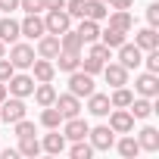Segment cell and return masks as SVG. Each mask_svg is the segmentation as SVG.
<instances>
[{"label": "cell", "instance_id": "obj_1", "mask_svg": "<svg viewBox=\"0 0 159 159\" xmlns=\"http://www.w3.org/2000/svg\"><path fill=\"white\" fill-rule=\"evenodd\" d=\"M19 119H25V100L7 94V100H0V122L13 125V122H19Z\"/></svg>", "mask_w": 159, "mask_h": 159}, {"label": "cell", "instance_id": "obj_2", "mask_svg": "<svg viewBox=\"0 0 159 159\" xmlns=\"http://www.w3.org/2000/svg\"><path fill=\"white\" fill-rule=\"evenodd\" d=\"M69 94H75V97H91V94H94V75H88V72H81V69L69 72Z\"/></svg>", "mask_w": 159, "mask_h": 159}, {"label": "cell", "instance_id": "obj_3", "mask_svg": "<svg viewBox=\"0 0 159 159\" xmlns=\"http://www.w3.org/2000/svg\"><path fill=\"white\" fill-rule=\"evenodd\" d=\"M88 143H91L94 150H112V147H116V131H112L109 125H97V128L88 131Z\"/></svg>", "mask_w": 159, "mask_h": 159}, {"label": "cell", "instance_id": "obj_4", "mask_svg": "<svg viewBox=\"0 0 159 159\" xmlns=\"http://www.w3.org/2000/svg\"><path fill=\"white\" fill-rule=\"evenodd\" d=\"M44 28H47L50 34H62V31L72 28V16H69L66 10H47V16H44Z\"/></svg>", "mask_w": 159, "mask_h": 159}, {"label": "cell", "instance_id": "obj_5", "mask_svg": "<svg viewBox=\"0 0 159 159\" xmlns=\"http://www.w3.org/2000/svg\"><path fill=\"white\" fill-rule=\"evenodd\" d=\"M10 62H13L16 72H19V69H31V62H34V47L16 41V44L10 47Z\"/></svg>", "mask_w": 159, "mask_h": 159}, {"label": "cell", "instance_id": "obj_6", "mask_svg": "<svg viewBox=\"0 0 159 159\" xmlns=\"http://www.w3.org/2000/svg\"><path fill=\"white\" fill-rule=\"evenodd\" d=\"M109 116V128L116 131V134H131L134 131V116H131V109H109L106 112Z\"/></svg>", "mask_w": 159, "mask_h": 159}, {"label": "cell", "instance_id": "obj_7", "mask_svg": "<svg viewBox=\"0 0 159 159\" xmlns=\"http://www.w3.org/2000/svg\"><path fill=\"white\" fill-rule=\"evenodd\" d=\"M34 84H38V81H34L31 75H16V72H13V78L7 81V94H13V97H22V100H25V97H31Z\"/></svg>", "mask_w": 159, "mask_h": 159}, {"label": "cell", "instance_id": "obj_8", "mask_svg": "<svg viewBox=\"0 0 159 159\" xmlns=\"http://www.w3.org/2000/svg\"><path fill=\"white\" fill-rule=\"evenodd\" d=\"M134 91H137V97H159V75H153V72H143V75H137L134 78Z\"/></svg>", "mask_w": 159, "mask_h": 159}, {"label": "cell", "instance_id": "obj_9", "mask_svg": "<svg viewBox=\"0 0 159 159\" xmlns=\"http://www.w3.org/2000/svg\"><path fill=\"white\" fill-rule=\"evenodd\" d=\"M88 131H91V125H88L81 116H72V119L62 122V137H66V140H84Z\"/></svg>", "mask_w": 159, "mask_h": 159}, {"label": "cell", "instance_id": "obj_10", "mask_svg": "<svg viewBox=\"0 0 159 159\" xmlns=\"http://www.w3.org/2000/svg\"><path fill=\"white\" fill-rule=\"evenodd\" d=\"M53 106L62 112V119H72V116H81V97L75 94H56Z\"/></svg>", "mask_w": 159, "mask_h": 159}, {"label": "cell", "instance_id": "obj_11", "mask_svg": "<svg viewBox=\"0 0 159 159\" xmlns=\"http://www.w3.org/2000/svg\"><path fill=\"white\" fill-rule=\"evenodd\" d=\"M19 28H22V34L28 38V41H38L41 34H47V28H44V19H41V13H28L22 22H19Z\"/></svg>", "mask_w": 159, "mask_h": 159}, {"label": "cell", "instance_id": "obj_12", "mask_svg": "<svg viewBox=\"0 0 159 159\" xmlns=\"http://www.w3.org/2000/svg\"><path fill=\"white\" fill-rule=\"evenodd\" d=\"M116 50H119V62H122L128 72H131V69H137V66H140V59H143V50H140L137 44H128V41H125V44H122V47H116Z\"/></svg>", "mask_w": 159, "mask_h": 159}, {"label": "cell", "instance_id": "obj_13", "mask_svg": "<svg viewBox=\"0 0 159 159\" xmlns=\"http://www.w3.org/2000/svg\"><path fill=\"white\" fill-rule=\"evenodd\" d=\"M103 78H106L109 88H122V84H128V69L122 62H106L103 66Z\"/></svg>", "mask_w": 159, "mask_h": 159}, {"label": "cell", "instance_id": "obj_14", "mask_svg": "<svg viewBox=\"0 0 159 159\" xmlns=\"http://www.w3.org/2000/svg\"><path fill=\"white\" fill-rule=\"evenodd\" d=\"M53 75H56V66H53V59L34 56V62H31V78H34V81H53Z\"/></svg>", "mask_w": 159, "mask_h": 159}, {"label": "cell", "instance_id": "obj_15", "mask_svg": "<svg viewBox=\"0 0 159 159\" xmlns=\"http://www.w3.org/2000/svg\"><path fill=\"white\" fill-rule=\"evenodd\" d=\"M56 53H59V34H41L38 38V56H44V59H56Z\"/></svg>", "mask_w": 159, "mask_h": 159}, {"label": "cell", "instance_id": "obj_16", "mask_svg": "<svg viewBox=\"0 0 159 159\" xmlns=\"http://www.w3.org/2000/svg\"><path fill=\"white\" fill-rule=\"evenodd\" d=\"M31 97H34V103L44 109V106H53V100H56V88L50 84V81H38L34 84V91H31Z\"/></svg>", "mask_w": 159, "mask_h": 159}, {"label": "cell", "instance_id": "obj_17", "mask_svg": "<svg viewBox=\"0 0 159 159\" xmlns=\"http://www.w3.org/2000/svg\"><path fill=\"white\" fill-rule=\"evenodd\" d=\"M19 38H22V28H19V22L13 16L0 19V41H3V44H16Z\"/></svg>", "mask_w": 159, "mask_h": 159}, {"label": "cell", "instance_id": "obj_18", "mask_svg": "<svg viewBox=\"0 0 159 159\" xmlns=\"http://www.w3.org/2000/svg\"><path fill=\"white\" fill-rule=\"evenodd\" d=\"M134 44L147 53V50H156L159 47V34H156V28L150 25V28H140V31H134Z\"/></svg>", "mask_w": 159, "mask_h": 159}, {"label": "cell", "instance_id": "obj_19", "mask_svg": "<svg viewBox=\"0 0 159 159\" xmlns=\"http://www.w3.org/2000/svg\"><path fill=\"white\" fill-rule=\"evenodd\" d=\"M106 19H109V28H119V31H125V34L134 28V16H131L128 10H116V13H109Z\"/></svg>", "mask_w": 159, "mask_h": 159}, {"label": "cell", "instance_id": "obj_20", "mask_svg": "<svg viewBox=\"0 0 159 159\" xmlns=\"http://www.w3.org/2000/svg\"><path fill=\"white\" fill-rule=\"evenodd\" d=\"M109 109H112L109 94H97V91H94V94L88 97V112H91V116H106Z\"/></svg>", "mask_w": 159, "mask_h": 159}, {"label": "cell", "instance_id": "obj_21", "mask_svg": "<svg viewBox=\"0 0 159 159\" xmlns=\"http://www.w3.org/2000/svg\"><path fill=\"white\" fill-rule=\"evenodd\" d=\"M137 143H140V150H147V153H156V150H159V131H156L153 125L140 128V134H137Z\"/></svg>", "mask_w": 159, "mask_h": 159}, {"label": "cell", "instance_id": "obj_22", "mask_svg": "<svg viewBox=\"0 0 159 159\" xmlns=\"http://www.w3.org/2000/svg\"><path fill=\"white\" fill-rule=\"evenodd\" d=\"M75 31H78V38H81L84 44L100 41V22H94V19H81V25H78Z\"/></svg>", "mask_w": 159, "mask_h": 159}, {"label": "cell", "instance_id": "obj_23", "mask_svg": "<svg viewBox=\"0 0 159 159\" xmlns=\"http://www.w3.org/2000/svg\"><path fill=\"white\" fill-rule=\"evenodd\" d=\"M128 109H131V116H134V119H150V116L156 112V106H153V100H150V97H134Z\"/></svg>", "mask_w": 159, "mask_h": 159}, {"label": "cell", "instance_id": "obj_24", "mask_svg": "<svg viewBox=\"0 0 159 159\" xmlns=\"http://www.w3.org/2000/svg\"><path fill=\"white\" fill-rule=\"evenodd\" d=\"M41 150H47V153H62L66 150V137L56 131V128H50V134H44V140H41Z\"/></svg>", "mask_w": 159, "mask_h": 159}, {"label": "cell", "instance_id": "obj_25", "mask_svg": "<svg viewBox=\"0 0 159 159\" xmlns=\"http://www.w3.org/2000/svg\"><path fill=\"white\" fill-rule=\"evenodd\" d=\"M56 66H59V72H75L78 66H81V53H69V50H59L56 53Z\"/></svg>", "mask_w": 159, "mask_h": 159}, {"label": "cell", "instance_id": "obj_26", "mask_svg": "<svg viewBox=\"0 0 159 159\" xmlns=\"http://www.w3.org/2000/svg\"><path fill=\"white\" fill-rule=\"evenodd\" d=\"M106 16H109V10H106V3H103V0H84V19L103 22Z\"/></svg>", "mask_w": 159, "mask_h": 159}, {"label": "cell", "instance_id": "obj_27", "mask_svg": "<svg viewBox=\"0 0 159 159\" xmlns=\"http://www.w3.org/2000/svg\"><path fill=\"white\" fill-rule=\"evenodd\" d=\"M81 47H84V41L78 38V31H62L59 34V50H69V53H81Z\"/></svg>", "mask_w": 159, "mask_h": 159}, {"label": "cell", "instance_id": "obj_28", "mask_svg": "<svg viewBox=\"0 0 159 159\" xmlns=\"http://www.w3.org/2000/svg\"><path fill=\"white\" fill-rule=\"evenodd\" d=\"M131 100H134V94H131L125 84H122V88H112V94H109V103H112L116 109H128Z\"/></svg>", "mask_w": 159, "mask_h": 159}, {"label": "cell", "instance_id": "obj_29", "mask_svg": "<svg viewBox=\"0 0 159 159\" xmlns=\"http://www.w3.org/2000/svg\"><path fill=\"white\" fill-rule=\"evenodd\" d=\"M125 38H128V34H125V31H119V28H106V31H100V41H103L109 50L122 47V44H125Z\"/></svg>", "mask_w": 159, "mask_h": 159}, {"label": "cell", "instance_id": "obj_30", "mask_svg": "<svg viewBox=\"0 0 159 159\" xmlns=\"http://www.w3.org/2000/svg\"><path fill=\"white\" fill-rule=\"evenodd\" d=\"M66 119H62V112L56 109V106H44V112H41V125L44 128H59Z\"/></svg>", "mask_w": 159, "mask_h": 159}, {"label": "cell", "instance_id": "obj_31", "mask_svg": "<svg viewBox=\"0 0 159 159\" xmlns=\"http://www.w3.org/2000/svg\"><path fill=\"white\" fill-rule=\"evenodd\" d=\"M19 153H22V156H28V159H34V156L41 153V140H38L34 134H28V137H19Z\"/></svg>", "mask_w": 159, "mask_h": 159}, {"label": "cell", "instance_id": "obj_32", "mask_svg": "<svg viewBox=\"0 0 159 159\" xmlns=\"http://www.w3.org/2000/svg\"><path fill=\"white\" fill-rule=\"evenodd\" d=\"M116 147H119V153H122L125 159H134V156L140 153V143H137V137H131V134H125Z\"/></svg>", "mask_w": 159, "mask_h": 159}, {"label": "cell", "instance_id": "obj_33", "mask_svg": "<svg viewBox=\"0 0 159 159\" xmlns=\"http://www.w3.org/2000/svg\"><path fill=\"white\" fill-rule=\"evenodd\" d=\"M69 153H72V159H91L94 156V147L88 143V137L84 140H72V150Z\"/></svg>", "mask_w": 159, "mask_h": 159}, {"label": "cell", "instance_id": "obj_34", "mask_svg": "<svg viewBox=\"0 0 159 159\" xmlns=\"http://www.w3.org/2000/svg\"><path fill=\"white\" fill-rule=\"evenodd\" d=\"M109 53H112V50H109V47H106L103 41H94V44H91V53H88V56H94V59H100V62H109Z\"/></svg>", "mask_w": 159, "mask_h": 159}, {"label": "cell", "instance_id": "obj_35", "mask_svg": "<svg viewBox=\"0 0 159 159\" xmlns=\"http://www.w3.org/2000/svg\"><path fill=\"white\" fill-rule=\"evenodd\" d=\"M103 66H106V62H100V59H94V56H84L78 69H81V72H88V75H97V72H103Z\"/></svg>", "mask_w": 159, "mask_h": 159}, {"label": "cell", "instance_id": "obj_36", "mask_svg": "<svg viewBox=\"0 0 159 159\" xmlns=\"http://www.w3.org/2000/svg\"><path fill=\"white\" fill-rule=\"evenodd\" d=\"M140 62L147 66V72H153V75H159V47H156V50H147V56H143Z\"/></svg>", "mask_w": 159, "mask_h": 159}, {"label": "cell", "instance_id": "obj_37", "mask_svg": "<svg viewBox=\"0 0 159 159\" xmlns=\"http://www.w3.org/2000/svg\"><path fill=\"white\" fill-rule=\"evenodd\" d=\"M66 13L72 19H84V0H66Z\"/></svg>", "mask_w": 159, "mask_h": 159}, {"label": "cell", "instance_id": "obj_38", "mask_svg": "<svg viewBox=\"0 0 159 159\" xmlns=\"http://www.w3.org/2000/svg\"><path fill=\"white\" fill-rule=\"evenodd\" d=\"M16 125V137H28V134H34V122H28V119H19V122H13Z\"/></svg>", "mask_w": 159, "mask_h": 159}, {"label": "cell", "instance_id": "obj_39", "mask_svg": "<svg viewBox=\"0 0 159 159\" xmlns=\"http://www.w3.org/2000/svg\"><path fill=\"white\" fill-rule=\"evenodd\" d=\"M13 72H16V69H13V62H10L7 56H0V81H3V84H7V81H10V78H13Z\"/></svg>", "mask_w": 159, "mask_h": 159}, {"label": "cell", "instance_id": "obj_40", "mask_svg": "<svg viewBox=\"0 0 159 159\" xmlns=\"http://www.w3.org/2000/svg\"><path fill=\"white\" fill-rule=\"evenodd\" d=\"M19 7H22L25 13H44V10H47L44 0H19Z\"/></svg>", "mask_w": 159, "mask_h": 159}, {"label": "cell", "instance_id": "obj_41", "mask_svg": "<svg viewBox=\"0 0 159 159\" xmlns=\"http://www.w3.org/2000/svg\"><path fill=\"white\" fill-rule=\"evenodd\" d=\"M147 22H150L153 28L159 25V3H150V7H147Z\"/></svg>", "mask_w": 159, "mask_h": 159}, {"label": "cell", "instance_id": "obj_42", "mask_svg": "<svg viewBox=\"0 0 159 159\" xmlns=\"http://www.w3.org/2000/svg\"><path fill=\"white\" fill-rule=\"evenodd\" d=\"M109 7H112V10H131L134 0H109Z\"/></svg>", "mask_w": 159, "mask_h": 159}, {"label": "cell", "instance_id": "obj_43", "mask_svg": "<svg viewBox=\"0 0 159 159\" xmlns=\"http://www.w3.org/2000/svg\"><path fill=\"white\" fill-rule=\"evenodd\" d=\"M0 10H3V13H13V10H19V0H0Z\"/></svg>", "mask_w": 159, "mask_h": 159}, {"label": "cell", "instance_id": "obj_44", "mask_svg": "<svg viewBox=\"0 0 159 159\" xmlns=\"http://www.w3.org/2000/svg\"><path fill=\"white\" fill-rule=\"evenodd\" d=\"M47 10H66V0H44Z\"/></svg>", "mask_w": 159, "mask_h": 159}, {"label": "cell", "instance_id": "obj_45", "mask_svg": "<svg viewBox=\"0 0 159 159\" xmlns=\"http://www.w3.org/2000/svg\"><path fill=\"white\" fill-rule=\"evenodd\" d=\"M0 100H7V84L0 81Z\"/></svg>", "mask_w": 159, "mask_h": 159}, {"label": "cell", "instance_id": "obj_46", "mask_svg": "<svg viewBox=\"0 0 159 159\" xmlns=\"http://www.w3.org/2000/svg\"><path fill=\"white\" fill-rule=\"evenodd\" d=\"M0 56H7V44L3 41H0Z\"/></svg>", "mask_w": 159, "mask_h": 159}, {"label": "cell", "instance_id": "obj_47", "mask_svg": "<svg viewBox=\"0 0 159 159\" xmlns=\"http://www.w3.org/2000/svg\"><path fill=\"white\" fill-rule=\"evenodd\" d=\"M103 3H109V0H103Z\"/></svg>", "mask_w": 159, "mask_h": 159}]
</instances>
